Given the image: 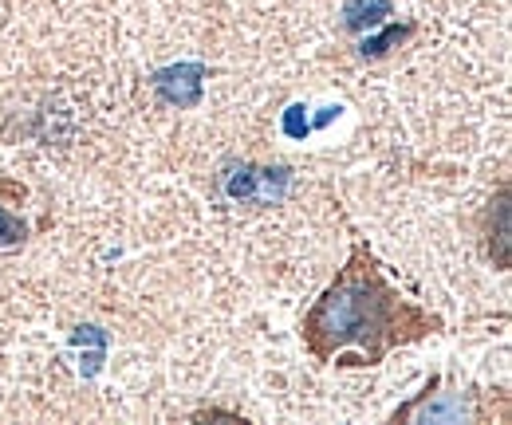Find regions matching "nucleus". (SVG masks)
I'll return each mask as SVG.
<instances>
[{
  "instance_id": "nucleus-2",
  "label": "nucleus",
  "mask_w": 512,
  "mask_h": 425,
  "mask_svg": "<svg viewBox=\"0 0 512 425\" xmlns=\"http://www.w3.org/2000/svg\"><path fill=\"white\" fill-rule=\"evenodd\" d=\"M493 394L505 390H481V386H446V374H430L426 386L402 402L390 425H469L493 418Z\"/></svg>"
},
{
  "instance_id": "nucleus-3",
  "label": "nucleus",
  "mask_w": 512,
  "mask_h": 425,
  "mask_svg": "<svg viewBox=\"0 0 512 425\" xmlns=\"http://www.w3.org/2000/svg\"><path fill=\"white\" fill-rule=\"evenodd\" d=\"M24 237H28V225L0 205V248H16V244H24Z\"/></svg>"
},
{
  "instance_id": "nucleus-1",
  "label": "nucleus",
  "mask_w": 512,
  "mask_h": 425,
  "mask_svg": "<svg viewBox=\"0 0 512 425\" xmlns=\"http://www.w3.org/2000/svg\"><path fill=\"white\" fill-rule=\"evenodd\" d=\"M446 331V319L430 307L406 300L386 280L383 260L367 241H355L343 268L312 300L300 319V343L316 366L363 370L383 366L390 351L414 347Z\"/></svg>"
}]
</instances>
